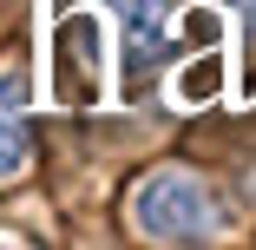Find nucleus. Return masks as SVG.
<instances>
[{"instance_id":"3","label":"nucleus","mask_w":256,"mask_h":250,"mask_svg":"<svg viewBox=\"0 0 256 250\" xmlns=\"http://www.w3.org/2000/svg\"><path fill=\"white\" fill-rule=\"evenodd\" d=\"M125 27V92H138V79H151L158 66V46H164V27H171V7L164 0H106Z\"/></svg>"},{"instance_id":"1","label":"nucleus","mask_w":256,"mask_h":250,"mask_svg":"<svg viewBox=\"0 0 256 250\" xmlns=\"http://www.w3.org/2000/svg\"><path fill=\"white\" fill-rule=\"evenodd\" d=\"M132 224L151 243H204L217 230V211H210V191L190 171H151L132 191Z\"/></svg>"},{"instance_id":"5","label":"nucleus","mask_w":256,"mask_h":250,"mask_svg":"<svg viewBox=\"0 0 256 250\" xmlns=\"http://www.w3.org/2000/svg\"><path fill=\"white\" fill-rule=\"evenodd\" d=\"M171 99L178 106H210V99H224V40H197V53L171 79Z\"/></svg>"},{"instance_id":"6","label":"nucleus","mask_w":256,"mask_h":250,"mask_svg":"<svg viewBox=\"0 0 256 250\" xmlns=\"http://www.w3.org/2000/svg\"><path fill=\"white\" fill-rule=\"evenodd\" d=\"M224 7H236V14L250 20V33H256V0H224Z\"/></svg>"},{"instance_id":"4","label":"nucleus","mask_w":256,"mask_h":250,"mask_svg":"<svg viewBox=\"0 0 256 250\" xmlns=\"http://www.w3.org/2000/svg\"><path fill=\"white\" fill-rule=\"evenodd\" d=\"M26 171V73L0 66V178Z\"/></svg>"},{"instance_id":"2","label":"nucleus","mask_w":256,"mask_h":250,"mask_svg":"<svg viewBox=\"0 0 256 250\" xmlns=\"http://www.w3.org/2000/svg\"><path fill=\"white\" fill-rule=\"evenodd\" d=\"M53 99L60 106H98L106 99V20L98 14H66L53 27Z\"/></svg>"}]
</instances>
